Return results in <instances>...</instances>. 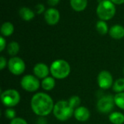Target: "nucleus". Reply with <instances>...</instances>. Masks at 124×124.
Here are the masks:
<instances>
[{
	"instance_id": "f257e3e1",
	"label": "nucleus",
	"mask_w": 124,
	"mask_h": 124,
	"mask_svg": "<svg viewBox=\"0 0 124 124\" xmlns=\"http://www.w3.org/2000/svg\"><path fill=\"white\" fill-rule=\"evenodd\" d=\"M54 107L52 98L47 94L39 92L34 94L31 100V107L34 114L46 117L53 112Z\"/></svg>"
},
{
	"instance_id": "f03ea898",
	"label": "nucleus",
	"mask_w": 124,
	"mask_h": 124,
	"mask_svg": "<svg viewBox=\"0 0 124 124\" xmlns=\"http://www.w3.org/2000/svg\"><path fill=\"white\" fill-rule=\"evenodd\" d=\"M50 74L52 77L57 80H63L69 76L71 68L70 64L64 59H57L50 65Z\"/></svg>"
},
{
	"instance_id": "7ed1b4c3",
	"label": "nucleus",
	"mask_w": 124,
	"mask_h": 124,
	"mask_svg": "<svg viewBox=\"0 0 124 124\" xmlns=\"http://www.w3.org/2000/svg\"><path fill=\"white\" fill-rule=\"evenodd\" d=\"M74 109L68 100H60L54 104L53 115L60 121H66L74 115Z\"/></svg>"
},
{
	"instance_id": "20e7f679",
	"label": "nucleus",
	"mask_w": 124,
	"mask_h": 124,
	"mask_svg": "<svg viewBox=\"0 0 124 124\" xmlns=\"http://www.w3.org/2000/svg\"><path fill=\"white\" fill-rule=\"evenodd\" d=\"M97 14L102 20L111 19L116 14V7L114 4L110 0H103L97 6Z\"/></svg>"
},
{
	"instance_id": "39448f33",
	"label": "nucleus",
	"mask_w": 124,
	"mask_h": 124,
	"mask_svg": "<svg viewBox=\"0 0 124 124\" xmlns=\"http://www.w3.org/2000/svg\"><path fill=\"white\" fill-rule=\"evenodd\" d=\"M1 101L7 108H13L17 105L20 101V93L15 89H7L1 93Z\"/></svg>"
},
{
	"instance_id": "423d86ee",
	"label": "nucleus",
	"mask_w": 124,
	"mask_h": 124,
	"mask_svg": "<svg viewBox=\"0 0 124 124\" xmlns=\"http://www.w3.org/2000/svg\"><path fill=\"white\" fill-rule=\"evenodd\" d=\"M22 88L28 92H35L39 90L41 86L39 79L33 75H25L20 80Z\"/></svg>"
},
{
	"instance_id": "0eeeda50",
	"label": "nucleus",
	"mask_w": 124,
	"mask_h": 124,
	"mask_svg": "<svg viewBox=\"0 0 124 124\" xmlns=\"http://www.w3.org/2000/svg\"><path fill=\"white\" fill-rule=\"evenodd\" d=\"M115 105L114 96L112 95H105L97 101V109L100 113L108 114L112 112Z\"/></svg>"
},
{
	"instance_id": "6e6552de",
	"label": "nucleus",
	"mask_w": 124,
	"mask_h": 124,
	"mask_svg": "<svg viewBox=\"0 0 124 124\" xmlns=\"http://www.w3.org/2000/svg\"><path fill=\"white\" fill-rule=\"evenodd\" d=\"M7 67L12 75H21L25 70V64L23 59L18 56H15L9 59Z\"/></svg>"
},
{
	"instance_id": "1a4fd4ad",
	"label": "nucleus",
	"mask_w": 124,
	"mask_h": 124,
	"mask_svg": "<svg viewBox=\"0 0 124 124\" xmlns=\"http://www.w3.org/2000/svg\"><path fill=\"white\" fill-rule=\"evenodd\" d=\"M113 78L112 74L107 71L102 70L97 75V84L99 87L104 90H108L113 87Z\"/></svg>"
},
{
	"instance_id": "9d476101",
	"label": "nucleus",
	"mask_w": 124,
	"mask_h": 124,
	"mask_svg": "<svg viewBox=\"0 0 124 124\" xmlns=\"http://www.w3.org/2000/svg\"><path fill=\"white\" fill-rule=\"evenodd\" d=\"M33 75L39 79H44L48 77L50 73V69L44 63H37L33 68Z\"/></svg>"
},
{
	"instance_id": "9b49d317",
	"label": "nucleus",
	"mask_w": 124,
	"mask_h": 124,
	"mask_svg": "<svg viewBox=\"0 0 124 124\" xmlns=\"http://www.w3.org/2000/svg\"><path fill=\"white\" fill-rule=\"evenodd\" d=\"M60 12L54 8L48 9L44 13V19L49 25H55L60 20Z\"/></svg>"
},
{
	"instance_id": "f8f14e48",
	"label": "nucleus",
	"mask_w": 124,
	"mask_h": 124,
	"mask_svg": "<svg viewBox=\"0 0 124 124\" xmlns=\"http://www.w3.org/2000/svg\"><path fill=\"white\" fill-rule=\"evenodd\" d=\"M90 111L89 109L84 106H80L75 109L73 116L75 118L80 122H85L87 121L90 118Z\"/></svg>"
},
{
	"instance_id": "ddd939ff",
	"label": "nucleus",
	"mask_w": 124,
	"mask_h": 124,
	"mask_svg": "<svg viewBox=\"0 0 124 124\" xmlns=\"http://www.w3.org/2000/svg\"><path fill=\"white\" fill-rule=\"evenodd\" d=\"M109 34L115 39H121L124 37V27L121 25H114L109 30Z\"/></svg>"
},
{
	"instance_id": "4468645a",
	"label": "nucleus",
	"mask_w": 124,
	"mask_h": 124,
	"mask_svg": "<svg viewBox=\"0 0 124 124\" xmlns=\"http://www.w3.org/2000/svg\"><path fill=\"white\" fill-rule=\"evenodd\" d=\"M55 79L53 77H47L42 80L41 82V88L46 91H50L54 89L55 86Z\"/></svg>"
},
{
	"instance_id": "2eb2a0df",
	"label": "nucleus",
	"mask_w": 124,
	"mask_h": 124,
	"mask_svg": "<svg viewBox=\"0 0 124 124\" xmlns=\"http://www.w3.org/2000/svg\"><path fill=\"white\" fill-rule=\"evenodd\" d=\"M19 14L21 18L25 21L32 20L35 16L34 12L28 7H21L19 10Z\"/></svg>"
},
{
	"instance_id": "dca6fc26",
	"label": "nucleus",
	"mask_w": 124,
	"mask_h": 124,
	"mask_svg": "<svg viewBox=\"0 0 124 124\" xmlns=\"http://www.w3.org/2000/svg\"><path fill=\"white\" fill-rule=\"evenodd\" d=\"M109 121L113 124H124V114L121 112H113L109 115Z\"/></svg>"
},
{
	"instance_id": "f3484780",
	"label": "nucleus",
	"mask_w": 124,
	"mask_h": 124,
	"mask_svg": "<svg viewBox=\"0 0 124 124\" xmlns=\"http://www.w3.org/2000/svg\"><path fill=\"white\" fill-rule=\"evenodd\" d=\"M72 8L77 12L83 11L87 6V0H70Z\"/></svg>"
},
{
	"instance_id": "a211bd4d",
	"label": "nucleus",
	"mask_w": 124,
	"mask_h": 124,
	"mask_svg": "<svg viewBox=\"0 0 124 124\" xmlns=\"http://www.w3.org/2000/svg\"><path fill=\"white\" fill-rule=\"evenodd\" d=\"M14 32V26L10 22H5L1 27V34L3 37H9Z\"/></svg>"
},
{
	"instance_id": "6ab92c4d",
	"label": "nucleus",
	"mask_w": 124,
	"mask_h": 124,
	"mask_svg": "<svg viewBox=\"0 0 124 124\" xmlns=\"http://www.w3.org/2000/svg\"><path fill=\"white\" fill-rule=\"evenodd\" d=\"M7 53L9 56H11L12 57H15L19 53L20 45L17 42L12 41L9 43V45H7Z\"/></svg>"
},
{
	"instance_id": "aec40b11",
	"label": "nucleus",
	"mask_w": 124,
	"mask_h": 124,
	"mask_svg": "<svg viewBox=\"0 0 124 124\" xmlns=\"http://www.w3.org/2000/svg\"><path fill=\"white\" fill-rule=\"evenodd\" d=\"M112 88L116 94L124 92V78H118L114 81Z\"/></svg>"
},
{
	"instance_id": "412c9836",
	"label": "nucleus",
	"mask_w": 124,
	"mask_h": 124,
	"mask_svg": "<svg viewBox=\"0 0 124 124\" xmlns=\"http://www.w3.org/2000/svg\"><path fill=\"white\" fill-rule=\"evenodd\" d=\"M96 29H97V31L102 35H105L108 32H109L108 24L106 23V22L105 20H100L97 21V23L96 24Z\"/></svg>"
},
{
	"instance_id": "4be33fe9",
	"label": "nucleus",
	"mask_w": 124,
	"mask_h": 124,
	"mask_svg": "<svg viewBox=\"0 0 124 124\" xmlns=\"http://www.w3.org/2000/svg\"><path fill=\"white\" fill-rule=\"evenodd\" d=\"M114 101L118 108L124 110V92L116 94L114 96Z\"/></svg>"
},
{
	"instance_id": "5701e85b",
	"label": "nucleus",
	"mask_w": 124,
	"mask_h": 124,
	"mask_svg": "<svg viewBox=\"0 0 124 124\" xmlns=\"http://www.w3.org/2000/svg\"><path fill=\"white\" fill-rule=\"evenodd\" d=\"M68 101L74 110L81 106V99L78 96H72Z\"/></svg>"
},
{
	"instance_id": "b1692460",
	"label": "nucleus",
	"mask_w": 124,
	"mask_h": 124,
	"mask_svg": "<svg viewBox=\"0 0 124 124\" xmlns=\"http://www.w3.org/2000/svg\"><path fill=\"white\" fill-rule=\"evenodd\" d=\"M4 114L5 118H7V119H9V120H10V121H12V120H13L14 118H16V112H15V110L13 108H12V107H8V108H7V109L4 110Z\"/></svg>"
},
{
	"instance_id": "393cba45",
	"label": "nucleus",
	"mask_w": 124,
	"mask_h": 124,
	"mask_svg": "<svg viewBox=\"0 0 124 124\" xmlns=\"http://www.w3.org/2000/svg\"><path fill=\"white\" fill-rule=\"evenodd\" d=\"M9 124H28V123L25 119H23L20 117H16L13 120L10 121Z\"/></svg>"
},
{
	"instance_id": "a878e982",
	"label": "nucleus",
	"mask_w": 124,
	"mask_h": 124,
	"mask_svg": "<svg viewBox=\"0 0 124 124\" xmlns=\"http://www.w3.org/2000/svg\"><path fill=\"white\" fill-rule=\"evenodd\" d=\"M8 64V62L7 61L6 58L4 56L0 57V69L3 70Z\"/></svg>"
},
{
	"instance_id": "bb28decb",
	"label": "nucleus",
	"mask_w": 124,
	"mask_h": 124,
	"mask_svg": "<svg viewBox=\"0 0 124 124\" xmlns=\"http://www.w3.org/2000/svg\"><path fill=\"white\" fill-rule=\"evenodd\" d=\"M44 10H45L44 5L42 4H38L36 6V12L38 14L42 13V12L44 11Z\"/></svg>"
},
{
	"instance_id": "cd10ccee",
	"label": "nucleus",
	"mask_w": 124,
	"mask_h": 124,
	"mask_svg": "<svg viewBox=\"0 0 124 124\" xmlns=\"http://www.w3.org/2000/svg\"><path fill=\"white\" fill-rule=\"evenodd\" d=\"M6 48V40L3 36L0 37V51L2 52Z\"/></svg>"
},
{
	"instance_id": "c85d7f7f",
	"label": "nucleus",
	"mask_w": 124,
	"mask_h": 124,
	"mask_svg": "<svg viewBox=\"0 0 124 124\" xmlns=\"http://www.w3.org/2000/svg\"><path fill=\"white\" fill-rule=\"evenodd\" d=\"M60 0H48V4L50 6H55L59 3Z\"/></svg>"
},
{
	"instance_id": "c756f323",
	"label": "nucleus",
	"mask_w": 124,
	"mask_h": 124,
	"mask_svg": "<svg viewBox=\"0 0 124 124\" xmlns=\"http://www.w3.org/2000/svg\"><path fill=\"white\" fill-rule=\"evenodd\" d=\"M114 4H122L124 3V0H110Z\"/></svg>"
},
{
	"instance_id": "7c9ffc66",
	"label": "nucleus",
	"mask_w": 124,
	"mask_h": 124,
	"mask_svg": "<svg viewBox=\"0 0 124 124\" xmlns=\"http://www.w3.org/2000/svg\"></svg>"
}]
</instances>
